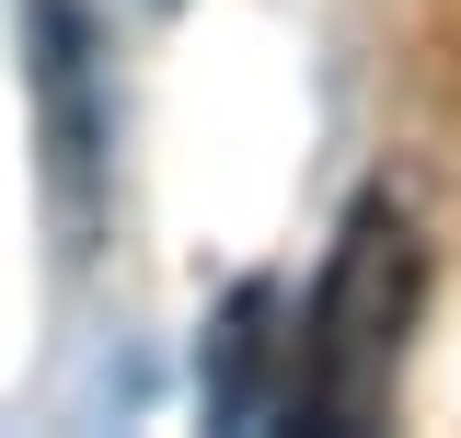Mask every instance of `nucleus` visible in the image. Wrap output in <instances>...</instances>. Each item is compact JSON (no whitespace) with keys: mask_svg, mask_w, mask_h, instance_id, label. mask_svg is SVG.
<instances>
[{"mask_svg":"<svg viewBox=\"0 0 461 438\" xmlns=\"http://www.w3.org/2000/svg\"><path fill=\"white\" fill-rule=\"evenodd\" d=\"M266 370H277V288H266V277H242V288L220 300V324H208V370H196L208 427H254V415L277 404Z\"/></svg>","mask_w":461,"mask_h":438,"instance_id":"obj_3","label":"nucleus"},{"mask_svg":"<svg viewBox=\"0 0 461 438\" xmlns=\"http://www.w3.org/2000/svg\"><path fill=\"white\" fill-rule=\"evenodd\" d=\"M23 58H35V173H47L58 242L93 254L115 208V81L104 35L81 0H23Z\"/></svg>","mask_w":461,"mask_h":438,"instance_id":"obj_2","label":"nucleus"},{"mask_svg":"<svg viewBox=\"0 0 461 438\" xmlns=\"http://www.w3.org/2000/svg\"><path fill=\"white\" fill-rule=\"evenodd\" d=\"M415 312H427V231L393 196H357L346 231H335V266L312 288L288 415H312V427H381L393 381H403V346H415Z\"/></svg>","mask_w":461,"mask_h":438,"instance_id":"obj_1","label":"nucleus"}]
</instances>
